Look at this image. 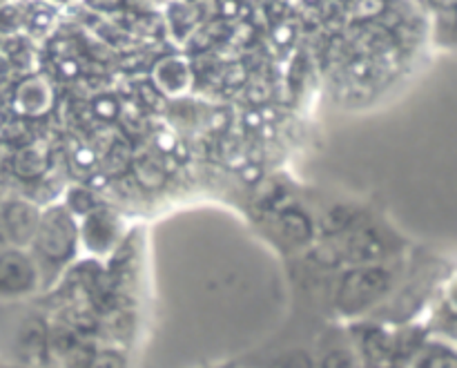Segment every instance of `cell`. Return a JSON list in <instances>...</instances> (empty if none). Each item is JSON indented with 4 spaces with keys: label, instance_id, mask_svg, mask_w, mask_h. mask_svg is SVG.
I'll return each instance as SVG.
<instances>
[{
    "label": "cell",
    "instance_id": "cell-1",
    "mask_svg": "<svg viewBox=\"0 0 457 368\" xmlns=\"http://www.w3.org/2000/svg\"><path fill=\"white\" fill-rule=\"evenodd\" d=\"M393 272L378 263H360L339 280L335 306L342 315L355 317L373 308L391 290Z\"/></svg>",
    "mask_w": 457,
    "mask_h": 368
},
{
    "label": "cell",
    "instance_id": "cell-2",
    "mask_svg": "<svg viewBox=\"0 0 457 368\" xmlns=\"http://www.w3.org/2000/svg\"><path fill=\"white\" fill-rule=\"evenodd\" d=\"M34 253L52 266H62L70 262L79 250V223L76 214L67 210V205H52L40 213L38 228H36Z\"/></svg>",
    "mask_w": 457,
    "mask_h": 368
},
{
    "label": "cell",
    "instance_id": "cell-3",
    "mask_svg": "<svg viewBox=\"0 0 457 368\" xmlns=\"http://www.w3.org/2000/svg\"><path fill=\"white\" fill-rule=\"evenodd\" d=\"M120 237H123V219L110 208L96 205L83 214V222L79 223V244H83V248L96 257L114 253L120 246Z\"/></svg>",
    "mask_w": 457,
    "mask_h": 368
},
{
    "label": "cell",
    "instance_id": "cell-4",
    "mask_svg": "<svg viewBox=\"0 0 457 368\" xmlns=\"http://www.w3.org/2000/svg\"><path fill=\"white\" fill-rule=\"evenodd\" d=\"M38 266L25 250L4 248L0 253V297H25L38 289Z\"/></svg>",
    "mask_w": 457,
    "mask_h": 368
},
{
    "label": "cell",
    "instance_id": "cell-5",
    "mask_svg": "<svg viewBox=\"0 0 457 368\" xmlns=\"http://www.w3.org/2000/svg\"><path fill=\"white\" fill-rule=\"evenodd\" d=\"M40 210L31 201L9 199L0 205V226H3L4 239L13 248L31 246L38 228Z\"/></svg>",
    "mask_w": 457,
    "mask_h": 368
},
{
    "label": "cell",
    "instance_id": "cell-6",
    "mask_svg": "<svg viewBox=\"0 0 457 368\" xmlns=\"http://www.w3.org/2000/svg\"><path fill=\"white\" fill-rule=\"evenodd\" d=\"M192 67L183 56H163L152 67V83L163 96L181 98L192 89Z\"/></svg>",
    "mask_w": 457,
    "mask_h": 368
},
{
    "label": "cell",
    "instance_id": "cell-7",
    "mask_svg": "<svg viewBox=\"0 0 457 368\" xmlns=\"http://www.w3.org/2000/svg\"><path fill=\"white\" fill-rule=\"evenodd\" d=\"M52 344H49V329L43 320L31 317L21 326L16 338L18 360L29 368H38L47 362Z\"/></svg>",
    "mask_w": 457,
    "mask_h": 368
},
{
    "label": "cell",
    "instance_id": "cell-8",
    "mask_svg": "<svg viewBox=\"0 0 457 368\" xmlns=\"http://www.w3.org/2000/svg\"><path fill=\"white\" fill-rule=\"evenodd\" d=\"M54 92L52 85L43 76L25 79L13 94V110L22 116H43L52 110Z\"/></svg>",
    "mask_w": 457,
    "mask_h": 368
},
{
    "label": "cell",
    "instance_id": "cell-9",
    "mask_svg": "<svg viewBox=\"0 0 457 368\" xmlns=\"http://www.w3.org/2000/svg\"><path fill=\"white\" fill-rule=\"evenodd\" d=\"M339 259H348L353 263H373L384 255V241L373 230H357L348 235L344 246L337 248Z\"/></svg>",
    "mask_w": 457,
    "mask_h": 368
},
{
    "label": "cell",
    "instance_id": "cell-10",
    "mask_svg": "<svg viewBox=\"0 0 457 368\" xmlns=\"http://www.w3.org/2000/svg\"><path fill=\"white\" fill-rule=\"evenodd\" d=\"M13 174L21 179H38L47 170V150L43 146H25L12 161Z\"/></svg>",
    "mask_w": 457,
    "mask_h": 368
},
{
    "label": "cell",
    "instance_id": "cell-11",
    "mask_svg": "<svg viewBox=\"0 0 457 368\" xmlns=\"http://www.w3.org/2000/svg\"><path fill=\"white\" fill-rule=\"evenodd\" d=\"M279 235L290 246H303L312 239V223L299 210H286L279 214Z\"/></svg>",
    "mask_w": 457,
    "mask_h": 368
},
{
    "label": "cell",
    "instance_id": "cell-12",
    "mask_svg": "<svg viewBox=\"0 0 457 368\" xmlns=\"http://www.w3.org/2000/svg\"><path fill=\"white\" fill-rule=\"evenodd\" d=\"M413 368H457L455 351L446 344H431V347H420Z\"/></svg>",
    "mask_w": 457,
    "mask_h": 368
},
{
    "label": "cell",
    "instance_id": "cell-13",
    "mask_svg": "<svg viewBox=\"0 0 457 368\" xmlns=\"http://www.w3.org/2000/svg\"><path fill=\"white\" fill-rule=\"evenodd\" d=\"M132 163V147L123 141V138H114L107 147L105 155V170L112 174L125 172V168Z\"/></svg>",
    "mask_w": 457,
    "mask_h": 368
},
{
    "label": "cell",
    "instance_id": "cell-14",
    "mask_svg": "<svg viewBox=\"0 0 457 368\" xmlns=\"http://www.w3.org/2000/svg\"><path fill=\"white\" fill-rule=\"evenodd\" d=\"M65 205L71 214H87L89 210L96 208V201H94L92 192L89 190H83V188H71V190L67 192Z\"/></svg>",
    "mask_w": 457,
    "mask_h": 368
},
{
    "label": "cell",
    "instance_id": "cell-15",
    "mask_svg": "<svg viewBox=\"0 0 457 368\" xmlns=\"http://www.w3.org/2000/svg\"><path fill=\"white\" fill-rule=\"evenodd\" d=\"M85 368H128V364H125L123 353L107 348V351L94 353Z\"/></svg>",
    "mask_w": 457,
    "mask_h": 368
},
{
    "label": "cell",
    "instance_id": "cell-16",
    "mask_svg": "<svg viewBox=\"0 0 457 368\" xmlns=\"http://www.w3.org/2000/svg\"><path fill=\"white\" fill-rule=\"evenodd\" d=\"M134 170L138 174V181L145 183V186H161L165 179L163 170L152 161H134Z\"/></svg>",
    "mask_w": 457,
    "mask_h": 368
},
{
    "label": "cell",
    "instance_id": "cell-17",
    "mask_svg": "<svg viewBox=\"0 0 457 368\" xmlns=\"http://www.w3.org/2000/svg\"><path fill=\"white\" fill-rule=\"evenodd\" d=\"M272 368H312V362L303 351H293L277 357V360L272 362Z\"/></svg>",
    "mask_w": 457,
    "mask_h": 368
},
{
    "label": "cell",
    "instance_id": "cell-18",
    "mask_svg": "<svg viewBox=\"0 0 457 368\" xmlns=\"http://www.w3.org/2000/svg\"><path fill=\"white\" fill-rule=\"evenodd\" d=\"M321 368H357V360L351 351H344V348H339V351L328 353V355L324 357Z\"/></svg>",
    "mask_w": 457,
    "mask_h": 368
},
{
    "label": "cell",
    "instance_id": "cell-19",
    "mask_svg": "<svg viewBox=\"0 0 457 368\" xmlns=\"http://www.w3.org/2000/svg\"><path fill=\"white\" fill-rule=\"evenodd\" d=\"M94 107H96V114H101L103 119H114L119 114V105L114 101H110V98H101Z\"/></svg>",
    "mask_w": 457,
    "mask_h": 368
},
{
    "label": "cell",
    "instance_id": "cell-20",
    "mask_svg": "<svg viewBox=\"0 0 457 368\" xmlns=\"http://www.w3.org/2000/svg\"><path fill=\"white\" fill-rule=\"evenodd\" d=\"M74 161L80 168H92L94 161H96V150H94V147H80V150L76 152Z\"/></svg>",
    "mask_w": 457,
    "mask_h": 368
},
{
    "label": "cell",
    "instance_id": "cell-21",
    "mask_svg": "<svg viewBox=\"0 0 457 368\" xmlns=\"http://www.w3.org/2000/svg\"><path fill=\"white\" fill-rule=\"evenodd\" d=\"M4 248H9L7 239H4V232H3V226H0V253H3Z\"/></svg>",
    "mask_w": 457,
    "mask_h": 368
},
{
    "label": "cell",
    "instance_id": "cell-22",
    "mask_svg": "<svg viewBox=\"0 0 457 368\" xmlns=\"http://www.w3.org/2000/svg\"><path fill=\"white\" fill-rule=\"evenodd\" d=\"M56 3H67V0H56Z\"/></svg>",
    "mask_w": 457,
    "mask_h": 368
},
{
    "label": "cell",
    "instance_id": "cell-23",
    "mask_svg": "<svg viewBox=\"0 0 457 368\" xmlns=\"http://www.w3.org/2000/svg\"><path fill=\"white\" fill-rule=\"evenodd\" d=\"M22 368H29V366H22Z\"/></svg>",
    "mask_w": 457,
    "mask_h": 368
}]
</instances>
